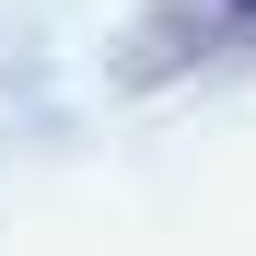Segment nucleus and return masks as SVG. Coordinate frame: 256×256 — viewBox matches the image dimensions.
Returning a JSON list of instances; mask_svg holds the SVG:
<instances>
[{
  "mask_svg": "<svg viewBox=\"0 0 256 256\" xmlns=\"http://www.w3.org/2000/svg\"><path fill=\"white\" fill-rule=\"evenodd\" d=\"M222 12H233V24H256V0H222Z\"/></svg>",
  "mask_w": 256,
  "mask_h": 256,
  "instance_id": "obj_1",
  "label": "nucleus"
}]
</instances>
